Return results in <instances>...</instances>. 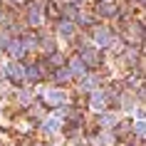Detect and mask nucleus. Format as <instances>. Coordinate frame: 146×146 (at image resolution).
<instances>
[{"label":"nucleus","instance_id":"nucleus-9","mask_svg":"<svg viewBox=\"0 0 146 146\" xmlns=\"http://www.w3.org/2000/svg\"><path fill=\"white\" fill-rule=\"evenodd\" d=\"M114 121H116V116H114V114H107V116H102V124H107V126H111Z\"/></svg>","mask_w":146,"mask_h":146},{"label":"nucleus","instance_id":"nucleus-8","mask_svg":"<svg viewBox=\"0 0 146 146\" xmlns=\"http://www.w3.org/2000/svg\"><path fill=\"white\" fill-rule=\"evenodd\" d=\"M82 57H84V60L89 62V64H94V62H97V54H94L92 50H89V52H87V50H84V54H82Z\"/></svg>","mask_w":146,"mask_h":146},{"label":"nucleus","instance_id":"nucleus-2","mask_svg":"<svg viewBox=\"0 0 146 146\" xmlns=\"http://www.w3.org/2000/svg\"><path fill=\"white\" fill-rule=\"evenodd\" d=\"M42 126H45V131H50V134H54V131H60V126H62V116H47L45 121H42Z\"/></svg>","mask_w":146,"mask_h":146},{"label":"nucleus","instance_id":"nucleus-4","mask_svg":"<svg viewBox=\"0 0 146 146\" xmlns=\"http://www.w3.org/2000/svg\"><path fill=\"white\" fill-rule=\"evenodd\" d=\"M92 107H94V109H102V107H104V94H102V92H94V97H92Z\"/></svg>","mask_w":146,"mask_h":146},{"label":"nucleus","instance_id":"nucleus-10","mask_svg":"<svg viewBox=\"0 0 146 146\" xmlns=\"http://www.w3.org/2000/svg\"><path fill=\"white\" fill-rule=\"evenodd\" d=\"M60 30H62V35H72V30H74V27H72V25H62Z\"/></svg>","mask_w":146,"mask_h":146},{"label":"nucleus","instance_id":"nucleus-6","mask_svg":"<svg viewBox=\"0 0 146 146\" xmlns=\"http://www.w3.org/2000/svg\"><path fill=\"white\" fill-rule=\"evenodd\" d=\"M72 72H74V74H84L87 69H84V64H82L79 60H74V62H72Z\"/></svg>","mask_w":146,"mask_h":146},{"label":"nucleus","instance_id":"nucleus-3","mask_svg":"<svg viewBox=\"0 0 146 146\" xmlns=\"http://www.w3.org/2000/svg\"><path fill=\"white\" fill-rule=\"evenodd\" d=\"M5 69H8V74H10V77H15V79L23 77V67H20V64H8Z\"/></svg>","mask_w":146,"mask_h":146},{"label":"nucleus","instance_id":"nucleus-5","mask_svg":"<svg viewBox=\"0 0 146 146\" xmlns=\"http://www.w3.org/2000/svg\"><path fill=\"white\" fill-rule=\"evenodd\" d=\"M94 37H97V42H99V45H107V42H109V32L97 30V32H94Z\"/></svg>","mask_w":146,"mask_h":146},{"label":"nucleus","instance_id":"nucleus-1","mask_svg":"<svg viewBox=\"0 0 146 146\" xmlns=\"http://www.w3.org/2000/svg\"><path fill=\"white\" fill-rule=\"evenodd\" d=\"M45 102H50V104H64L67 102V97H64V92H60V89H47L45 92Z\"/></svg>","mask_w":146,"mask_h":146},{"label":"nucleus","instance_id":"nucleus-7","mask_svg":"<svg viewBox=\"0 0 146 146\" xmlns=\"http://www.w3.org/2000/svg\"><path fill=\"white\" fill-rule=\"evenodd\" d=\"M10 54H13V57H20V54H23V47L17 45V42H13V45H10Z\"/></svg>","mask_w":146,"mask_h":146}]
</instances>
